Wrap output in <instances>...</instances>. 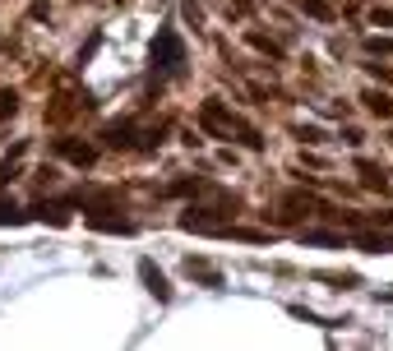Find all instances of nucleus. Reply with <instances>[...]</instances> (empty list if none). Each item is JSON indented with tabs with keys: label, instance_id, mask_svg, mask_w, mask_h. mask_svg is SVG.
<instances>
[{
	"label": "nucleus",
	"instance_id": "423d86ee",
	"mask_svg": "<svg viewBox=\"0 0 393 351\" xmlns=\"http://www.w3.org/2000/svg\"><path fill=\"white\" fill-rule=\"evenodd\" d=\"M102 139L112 143V148H135V125H130V121H116V125H107V130H102Z\"/></svg>",
	"mask_w": 393,
	"mask_h": 351
},
{
	"label": "nucleus",
	"instance_id": "f3484780",
	"mask_svg": "<svg viewBox=\"0 0 393 351\" xmlns=\"http://www.w3.org/2000/svg\"><path fill=\"white\" fill-rule=\"evenodd\" d=\"M14 157H19V153H10V157H5V162H0V190H5V185H10V180H14V176H19V166H14Z\"/></svg>",
	"mask_w": 393,
	"mask_h": 351
},
{
	"label": "nucleus",
	"instance_id": "ddd939ff",
	"mask_svg": "<svg viewBox=\"0 0 393 351\" xmlns=\"http://www.w3.org/2000/svg\"><path fill=\"white\" fill-rule=\"evenodd\" d=\"M14 111H19V93H14V88H0V121H10Z\"/></svg>",
	"mask_w": 393,
	"mask_h": 351
},
{
	"label": "nucleus",
	"instance_id": "a211bd4d",
	"mask_svg": "<svg viewBox=\"0 0 393 351\" xmlns=\"http://www.w3.org/2000/svg\"><path fill=\"white\" fill-rule=\"evenodd\" d=\"M301 10L314 14V19H328V0H301Z\"/></svg>",
	"mask_w": 393,
	"mask_h": 351
},
{
	"label": "nucleus",
	"instance_id": "2eb2a0df",
	"mask_svg": "<svg viewBox=\"0 0 393 351\" xmlns=\"http://www.w3.org/2000/svg\"><path fill=\"white\" fill-rule=\"evenodd\" d=\"M301 241L305 245H342L338 236H328V231H301Z\"/></svg>",
	"mask_w": 393,
	"mask_h": 351
},
{
	"label": "nucleus",
	"instance_id": "9d476101",
	"mask_svg": "<svg viewBox=\"0 0 393 351\" xmlns=\"http://www.w3.org/2000/svg\"><path fill=\"white\" fill-rule=\"evenodd\" d=\"M357 171H361V180H366V190H384L389 180H384V171L375 162H357Z\"/></svg>",
	"mask_w": 393,
	"mask_h": 351
},
{
	"label": "nucleus",
	"instance_id": "9b49d317",
	"mask_svg": "<svg viewBox=\"0 0 393 351\" xmlns=\"http://www.w3.org/2000/svg\"><path fill=\"white\" fill-rule=\"evenodd\" d=\"M287 208L292 213H282V218H301V213H310V208H319L310 194H287Z\"/></svg>",
	"mask_w": 393,
	"mask_h": 351
},
{
	"label": "nucleus",
	"instance_id": "1a4fd4ad",
	"mask_svg": "<svg viewBox=\"0 0 393 351\" xmlns=\"http://www.w3.org/2000/svg\"><path fill=\"white\" fill-rule=\"evenodd\" d=\"M185 273H190V277H204L208 286H222V277H218V273H213V268H208L204 259H185Z\"/></svg>",
	"mask_w": 393,
	"mask_h": 351
},
{
	"label": "nucleus",
	"instance_id": "f03ea898",
	"mask_svg": "<svg viewBox=\"0 0 393 351\" xmlns=\"http://www.w3.org/2000/svg\"><path fill=\"white\" fill-rule=\"evenodd\" d=\"M199 125H204L208 134H218V139H232V134L241 130V121H236L222 102H204V107H199Z\"/></svg>",
	"mask_w": 393,
	"mask_h": 351
},
{
	"label": "nucleus",
	"instance_id": "4be33fe9",
	"mask_svg": "<svg viewBox=\"0 0 393 351\" xmlns=\"http://www.w3.org/2000/svg\"><path fill=\"white\" fill-rule=\"evenodd\" d=\"M171 190H176V194H190V190H204V180H176Z\"/></svg>",
	"mask_w": 393,
	"mask_h": 351
},
{
	"label": "nucleus",
	"instance_id": "f8f14e48",
	"mask_svg": "<svg viewBox=\"0 0 393 351\" xmlns=\"http://www.w3.org/2000/svg\"><path fill=\"white\" fill-rule=\"evenodd\" d=\"M19 222H23L19 204H14V199H0V227H19Z\"/></svg>",
	"mask_w": 393,
	"mask_h": 351
},
{
	"label": "nucleus",
	"instance_id": "7ed1b4c3",
	"mask_svg": "<svg viewBox=\"0 0 393 351\" xmlns=\"http://www.w3.org/2000/svg\"><path fill=\"white\" fill-rule=\"evenodd\" d=\"M56 153L65 157V162H74V166H93L98 162V148L84 143V139H56Z\"/></svg>",
	"mask_w": 393,
	"mask_h": 351
},
{
	"label": "nucleus",
	"instance_id": "f257e3e1",
	"mask_svg": "<svg viewBox=\"0 0 393 351\" xmlns=\"http://www.w3.org/2000/svg\"><path fill=\"white\" fill-rule=\"evenodd\" d=\"M153 65H157V69H171V74H176L180 65H185V42H180V37L171 33V28L153 37Z\"/></svg>",
	"mask_w": 393,
	"mask_h": 351
},
{
	"label": "nucleus",
	"instance_id": "4468645a",
	"mask_svg": "<svg viewBox=\"0 0 393 351\" xmlns=\"http://www.w3.org/2000/svg\"><path fill=\"white\" fill-rule=\"evenodd\" d=\"M37 213H42V218H51V227H65V222H69V208H65V204H42Z\"/></svg>",
	"mask_w": 393,
	"mask_h": 351
},
{
	"label": "nucleus",
	"instance_id": "dca6fc26",
	"mask_svg": "<svg viewBox=\"0 0 393 351\" xmlns=\"http://www.w3.org/2000/svg\"><path fill=\"white\" fill-rule=\"evenodd\" d=\"M250 46H259V51H269V55H282V46L273 42V37H264V33H250Z\"/></svg>",
	"mask_w": 393,
	"mask_h": 351
},
{
	"label": "nucleus",
	"instance_id": "6e6552de",
	"mask_svg": "<svg viewBox=\"0 0 393 351\" xmlns=\"http://www.w3.org/2000/svg\"><path fill=\"white\" fill-rule=\"evenodd\" d=\"M357 245H361V250H371V254H389V250H393V236H375V231H361Z\"/></svg>",
	"mask_w": 393,
	"mask_h": 351
},
{
	"label": "nucleus",
	"instance_id": "0eeeda50",
	"mask_svg": "<svg viewBox=\"0 0 393 351\" xmlns=\"http://www.w3.org/2000/svg\"><path fill=\"white\" fill-rule=\"evenodd\" d=\"M361 102H366V107H371L375 116H380V121H389V116H393V102H389V93H375V88H371V93H361Z\"/></svg>",
	"mask_w": 393,
	"mask_h": 351
},
{
	"label": "nucleus",
	"instance_id": "39448f33",
	"mask_svg": "<svg viewBox=\"0 0 393 351\" xmlns=\"http://www.w3.org/2000/svg\"><path fill=\"white\" fill-rule=\"evenodd\" d=\"M139 277H144V286L153 291L157 300H171V286H167V277L153 268V259H139Z\"/></svg>",
	"mask_w": 393,
	"mask_h": 351
},
{
	"label": "nucleus",
	"instance_id": "20e7f679",
	"mask_svg": "<svg viewBox=\"0 0 393 351\" xmlns=\"http://www.w3.org/2000/svg\"><path fill=\"white\" fill-rule=\"evenodd\" d=\"M88 227H98V231H112V236H130V231H135V222L112 218L107 208H93V213H88Z\"/></svg>",
	"mask_w": 393,
	"mask_h": 351
},
{
	"label": "nucleus",
	"instance_id": "aec40b11",
	"mask_svg": "<svg viewBox=\"0 0 393 351\" xmlns=\"http://www.w3.org/2000/svg\"><path fill=\"white\" fill-rule=\"evenodd\" d=\"M296 139H305V143H324V134L314 130V125H296Z\"/></svg>",
	"mask_w": 393,
	"mask_h": 351
},
{
	"label": "nucleus",
	"instance_id": "6ab92c4d",
	"mask_svg": "<svg viewBox=\"0 0 393 351\" xmlns=\"http://www.w3.org/2000/svg\"><path fill=\"white\" fill-rule=\"evenodd\" d=\"M180 14H185V19H190L194 28H199V23H204V10H199V0H185V5H180Z\"/></svg>",
	"mask_w": 393,
	"mask_h": 351
},
{
	"label": "nucleus",
	"instance_id": "412c9836",
	"mask_svg": "<svg viewBox=\"0 0 393 351\" xmlns=\"http://www.w3.org/2000/svg\"><path fill=\"white\" fill-rule=\"evenodd\" d=\"M371 23H375V28H393V10H375Z\"/></svg>",
	"mask_w": 393,
	"mask_h": 351
}]
</instances>
